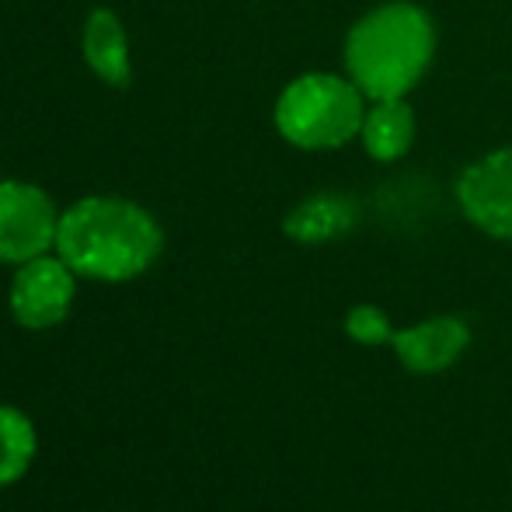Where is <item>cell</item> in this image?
I'll list each match as a JSON object with an SVG mask.
<instances>
[{
    "mask_svg": "<svg viewBox=\"0 0 512 512\" xmlns=\"http://www.w3.org/2000/svg\"><path fill=\"white\" fill-rule=\"evenodd\" d=\"M164 251L161 223L143 206L115 196H91L70 206L56 230V255L84 279L126 283Z\"/></svg>",
    "mask_w": 512,
    "mask_h": 512,
    "instance_id": "1",
    "label": "cell"
},
{
    "mask_svg": "<svg viewBox=\"0 0 512 512\" xmlns=\"http://www.w3.org/2000/svg\"><path fill=\"white\" fill-rule=\"evenodd\" d=\"M436 56V25L411 0H387L352 25L345 74L370 102L408 98Z\"/></svg>",
    "mask_w": 512,
    "mask_h": 512,
    "instance_id": "2",
    "label": "cell"
},
{
    "mask_svg": "<svg viewBox=\"0 0 512 512\" xmlns=\"http://www.w3.org/2000/svg\"><path fill=\"white\" fill-rule=\"evenodd\" d=\"M366 102L349 74H304L279 95L276 129L300 150H335L359 136Z\"/></svg>",
    "mask_w": 512,
    "mask_h": 512,
    "instance_id": "3",
    "label": "cell"
},
{
    "mask_svg": "<svg viewBox=\"0 0 512 512\" xmlns=\"http://www.w3.org/2000/svg\"><path fill=\"white\" fill-rule=\"evenodd\" d=\"M60 216L39 185L0 182V265H25L56 248Z\"/></svg>",
    "mask_w": 512,
    "mask_h": 512,
    "instance_id": "4",
    "label": "cell"
},
{
    "mask_svg": "<svg viewBox=\"0 0 512 512\" xmlns=\"http://www.w3.org/2000/svg\"><path fill=\"white\" fill-rule=\"evenodd\" d=\"M77 293V272L60 255H39L32 262L18 265L11 279V317L28 331H46L67 321Z\"/></svg>",
    "mask_w": 512,
    "mask_h": 512,
    "instance_id": "5",
    "label": "cell"
},
{
    "mask_svg": "<svg viewBox=\"0 0 512 512\" xmlns=\"http://www.w3.org/2000/svg\"><path fill=\"white\" fill-rule=\"evenodd\" d=\"M457 199L478 230L512 241V147H499L460 171Z\"/></svg>",
    "mask_w": 512,
    "mask_h": 512,
    "instance_id": "6",
    "label": "cell"
},
{
    "mask_svg": "<svg viewBox=\"0 0 512 512\" xmlns=\"http://www.w3.org/2000/svg\"><path fill=\"white\" fill-rule=\"evenodd\" d=\"M391 345L408 370L439 373L464 356L471 345V331L457 317H432V321L411 324L405 331H394Z\"/></svg>",
    "mask_w": 512,
    "mask_h": 512,
    "instance_id": "7",
    "label": "cell"
},
{
    "mask_svg": "<svg viewBox=\"0 0 512 512\" xmlns=\"http://www.w3.org/2000/svg\"><path fill=\"white\" fill-rule=\"evenodd\" d=\"M366 154L373 161H398L415 143V112L405 98H377L366 105L363 129H359Z\"/></svg>",
    "mask_w": 512,
    "mask_h": 512,
    "instance_id": "8",
    "label": "cell"
},
{
    "mask_svg": "<svg viewBox=\"0 0 512 512\" xmlns=\"http://www.w3.org/2000/svg\"><path fill=\"white\" fill-rule=\"evenodd\" d=\"M356 203L349 196L338 192H321L310 196L300 206H293V213L286 216L283 230L286 237H293L297 244H328L335 237H345L356 227Z\"/></svg>",
    "mask_w": 512,
    "mask_h": 512,
    "instance_id": "9",
    "label": "cell"
},
{
    "mask_svg": "<svg viewBox=\"0 0 512 512\" xmlns=\"http://www.w3.org/2000/svg\"><path fill=\"white\" fill-rule=\"evenodd\" d=\"M84 56H88L91 70L112 88H126L129 84V42L122 32L119 18L105 7H98L84 25Z\"/></svg>",
    "mask_w": 512,
    "mask_h": 512,
    "instance_id": "10",
    "label": "cell"
},
{
    "mask_svg": "<svg viewBox=\"0 0 512 512\" xmlns=\"http://www.w3.org/2000/svg\"><path fill=\"white\" fill-rule=\"evenodd\" d=\"M35 450H39V436L32 418L14 405H0V488L25 478Z\"/></svg>",
    "mask_w": 512,
    "mask_h": 512,
    "instance_id": "11",
    "label": "cell"
},
{
    "mask_svg": "<svg viewBox=\"0 0 512 512\" xmlns=\"http://www.w3.org/2000/svg\"><path fill=\"white\" fill-rule=\"evenodd\" d=\"M345 331L363 345H380V342H391L394 338L391 321L384 317V310H377L370 304L349 310V317H345Z\"/></svg>",
    "mask_w": 512,
    "mask_h": 512,
    "instance_id": "12",
    "label": "cell"
}]
</instances>
